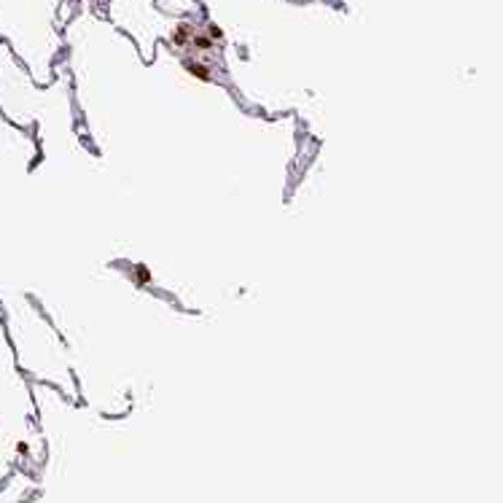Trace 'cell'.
<instances>
[{
    "instance_id": "3",
    "label": "cell",
    "mask_w": 503,
    "mask_h": 503,
    "mask_svg": "<svg viewBox=\"0 0 503 503\" xmlns=\"http://www.w3.org/2000/svg\"><path fill=\"white\" fill-rule=\"evenodd\" d=\"M135 272H137V280H148V277H151V274H148V269H146V266H137Z\"/></svg>"
},
{
    "instance_id": "2",
    "label": "cell",
    "mask_w": 503,
    "mask_h": 503,
    "mask_svg": "<svg viewBox=\"0 0 503 503\" xmlns=\"http://www.w3.org/2000/svg\"><path fill=\"white\" fill-rule=\"evenodd\" d=\"M188 73L197 78H202V81H207L210 78V67L207 65H197V62H188Z\"/></svg>"
},
{
    "instance_id": "1",
    "label": "cell",
    "mask_w": 503,
    "mask_h": 503,
    "mask_svg": "<svg viewBox=\"0 0 503 503\" xmlns=\"http://www.w3.org/2000/svg\"><path fill=\"white\" fill-rule=\"evenodd\" d=\"M191 38H194V27L191 25H178L173 30V35H170V41L178 46V49H186V46H191Z\"/></svg>"
}]
</instances>
